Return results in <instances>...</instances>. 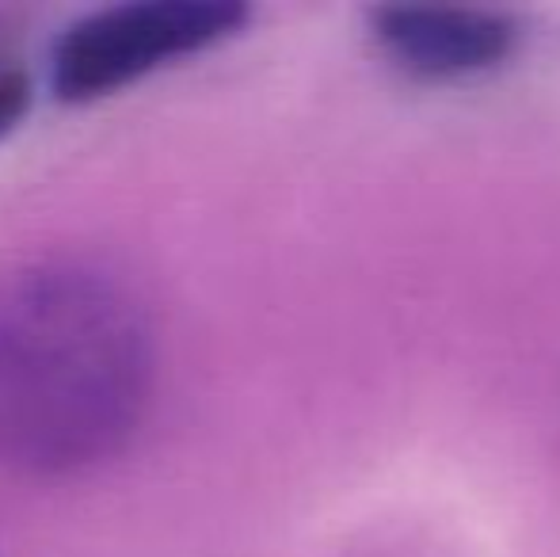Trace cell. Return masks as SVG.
<instances>
[{"label":"cell","mask_w":560,"mask_h":557,"mask_svg":"<svg viewBox=\"0 0 560 557\" xmlns=\"http://www.w3.org/2000/svg\"><path fill=\"white\" fill-rule=\"evenodd\" d=\"M153 328L112 271L46 260L0 279V466L73 474L130 443L153 394Z\"/></svg>","instance_id":"cell-1"},{"label":"cell","mask_w":560,"mask_h":557,"mask_svg":"<svg viewBox=\"0 0 560 557\" xmlns=\"http://www.w3.org/2000/svg\"><path fill=\"white\" fill-rule=\"evenodd\" d=\"M248 20L244 4L214 0H130L66 23L50 50L54 96L92 104L179 58L222 43Z\"/></svg>","instance_id":"cell-2"},{"label":"cell","mask_w":560,"mask_h":557,"mask_svg":"<svg viewBox=\"0 0 560 557\" xmlns=\"http://www.w3.org/2000/svg\"><path fill=\"white\" fill-rule=\"evenodd\" d=\"M374 38L405 73L423 81H465L515 54L518 23L488 8L389 4L370 12Z\"/></svg>","instance_id":"cell-3"},{"label":"cell","mask_w":560,"mask_h":557,"mask_svg":"<svg viewBox=\"0 0 560 557\" xmlns=\"http://www.w3.org/2000/svg\"><path fill=\"white\" fill-rule=\"evenodd\" d=\"M31 112V69L12 43L0 35V138L12 135Z\"/></svg>","instance_id":"cell-4"}]
</instances>
